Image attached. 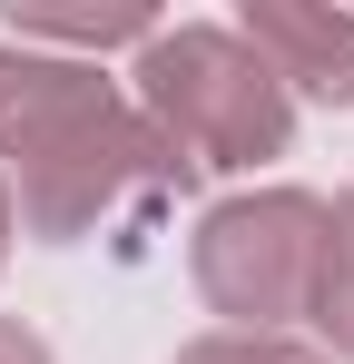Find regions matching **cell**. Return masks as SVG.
<instances>
[{
    "instance_id": "1",
    "label": "cell",
    "mask_w": 354,
    "mask_h": 364,
    "mask_svg": "<svg viewBox=\"0 0 354 364\" xmlns=\"http://www.w3.org/2000/svg\"><path fill=\"white\" fill-rule=\"evenodd\" d=\"M128 79H138L148 128L187 158V178L197 168L236 178V168H266V158L295 148V99H286V79L246 50L236 20H168L138 50Z\"/></svg>"
},
{
    "instance_id": "2",
    "label": "cell",
    "mask_w": 354,
    "mask_h": 364,
    "mask_svg": "<svg viewBox=\"0 0 354 364\" xmlns=\"http://www.w3.org/2000/svg\"><path fill=\"white\" fill-rule=\"evenodd\" d=\"M315 266H325L315 187H236L187 237V276H197L207 315H227V335H286L315 305Z\"/></svg>"
},
{
    "instance_id": "3",
    "label": "cell",
    "mask_w": 354,
    "mask_h": 364,
    "mask_svg": "<svg viewBox=\"0 0 354 364\" xmlns=\"http://www.w3.org/2000/svg\"><path fill=\"white\" fill-rule=\"evenodd\" d=\"M177 178H187V158L148 128L138 99H118V109H99L79 138H59L50 158L10 168V207H20V227L40 246H69V237H89L99 217H118L128 197L177 187Z\"/></svg>"
},
{
    "instance_id": "4",
    "label": "cell",
    "mask_w": 354,
    "mask_h": 364,
    "mask_svg": "<svg viewBox=\"0 0 354 364\" xmlns=\"http://www.w3.org/2000/svg\"><path fill=\"white\" fill-rule=\"evenodd\" d=\"M118 109V79L99 60H59V50H30V40H0V178L50 158L59 138Z\"/></svg>"
},
{
    "instance_id": "5",
    "label": "cell",
    "mask_w": 354,
    "mask_h": 364,
    "mask_svg": "<svg viewBox=\"0 0 354 364\" xmlns=\"http://www.w3.org/2000/svg\"><path fill=\"white\" fill-rule=\"evenodd\" d=\"M236 30H246L256 60L286 79V99L354 109V10H325V0H246Z\"/></svg>"
},
{
    "instance_id": "6",
    "label": "cell",
    "mask_w": 354,
    "mask_h": 364,
    "mask_svg": "<svg viewBox=\"0 0 354 364\" xmlns=\"http://www.w3.org/2000/svg\"><path fill=\"white\" fill-rule=\"evenodd\" d=\"M168 20L148 0H99V10H59V0H10V40L59 50V60H109V50H148Z\"/></svg>"
},
{
    "instance_id": "7",
    "label": "cell",
    "mask_w": 354,
    "mask_h": 364,
    "mask_svg": "<svg viewBox=\"0 0 354 364\" xmlns=\"http://www.w3.org/2000/svg\"><path fill=\"white\" fill-rule=\"evenodd\" d=\"M305 325L325 335L335 364H354V187L325 197V266H315V305H305Z\"/></svg>"
},
{
    "instance_id": "8",
    "label": "cell",
    "mask_w": 354,
    "mask_h": 364,
    "mask_svg": "<svg viewBox=\"0 0 354 364\" xmlns=\"http://www.w3.org/2000/svg\"><path fill=\"white\" fill-rule=\"evenodd\" d=\"M168 364H335L325 345H295V335H197V345H177Z\"/></svg>"
},
{
    "instance_id": "9",
    "label": "cell",
    "mask_w": 354,
    "mask_h": 364,
    "mask_svg": "<svg viewBox=\"0 0 354 364\" xmlns=\"http://www.w3.org/2000/svg\"><path fill=\"white\" fill-rule=\"evenodd\" d=\"M0 364H59V355H50V335H30L20 315H0Z\"/></svg>"
},
{
    "instance_id": "10",
    "label": "cell",
    "mask_w": 354,
    "mask_h": 364,
    "mask_svg": "<svg viewBox=\"0 0 354 364\" xmlns=\"http://www.w3.org/2000/svg\"><path fill=\"white\" fill-rule=\"evenodd\" d=\"M10 237H20V207H10V178H0V266H10Z\"/></svg>"
}]
</instances>
